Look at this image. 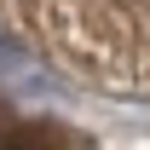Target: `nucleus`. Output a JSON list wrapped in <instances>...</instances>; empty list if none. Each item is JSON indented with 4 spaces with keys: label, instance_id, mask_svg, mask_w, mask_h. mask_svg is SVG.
<instances>
[{
    "label": "nucleus",
    "instance_id": "nucleus-1",
    "mask_svg": "<svg viewBox=\"0 0 150 150\" xmlns=\"http://www.w3.org/2000/svg\"><path fill=\"white\" fill-rule=\"evenodd\" d=\"M0 18L104 81L150 87V0H0Z\"/></svg>",
    "mask_w": 150,
    "mask_h": 150
}]
</instances>
